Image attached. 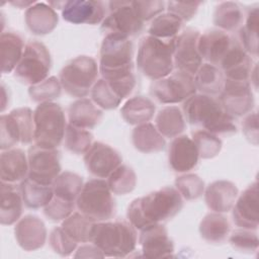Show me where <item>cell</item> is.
Wrapping results in <instances>:
<instances>
[{
	"label": "cell",
	"mask_w": 259,
	"mask_h": 259,
	"mask_svg": "<svg viewBox=\"0 0 259 259\" xmlns=\"http://www.w3.org/2000/svg\"><path fill=\"white\" fill-rule=\"evenodd\" d=\"M99 73L123 100L136 86L133 44L124 36L105 35L100 48Z\"/></svg>",
	"instance_id": "1"
},
{
	"label": "cell",
	"mask_w": 259,
	"mask_h": 259,
	"mask_svg": "<svg viewBox=\"0 0 259 259\" xmlns=\"http://www.w3.org/2000/svg\"><path fill=\"white\" fill-rule=\"evenodd\" d=\"M182 205V196L178 190L167 186L134 199L128 205L126 217L128 222L141 231L172 219L181 210Z\"/></svg>",
	"instance_id": "2"
},
{
	"label": "cell",
	"mask_w": 259,
	"mask_h": 259,
	"mask_svg": "<svg viewBox=\"0 0 259 259\" xmlns=\"http://www.w3.org/2000/svg\"><path fill=\"white\" fill-rule=\"evenodd\" d=\"M182 111L185 121L214 135L237 132L234 117L224 110L213 96L195 93L183 102Z\"/></svg>",
	"instance_id": "3"
},
{
	"label": "cell",
	"mask_w": 259,
	"mask_h": 259,
	"mask_svg": "<svg viewBox=\"0 0 259 259\" xmlns=\"http://www.w3.org/2000/svg\"><path fill=\"white\" fill-rule=\"evenodd\" d=\"M176 37L160 39L148 34L141 38L137 54V65L144 76L155 81L173 72Z\"/></svg>",
	"instance_id": "4"
},
{
	"label": "cell",
	"mask_w": 259,
	"mask_h": 259,
	"mask_svg": "<svg viewBox=\"0 0 259 259\" xmlns=\"http://www.w3.org/2000/svg\"><path fill=\"white\" fill-rule=\"evenodd\" d=\"M136 228L125 221L95 223L91 242L104 257H125L137 246Z\"/></svg>",
	"instance_id": "5"
},
{
	"label": "cell",
	"mask_w": 259,
	"mask_h": 259,
	"mask_svg": "<svg viewBox=\"0 0 259 259\" xmlns=\"http://www.w3.org/2000/svg\"><path fill=\"white\" fill-rule=\"evenodd\" d=\"M106 180L101 178L87 181L77 199L78 210L94 223L106 222L115 214V203Z\"/></svg>",
	"instance_id": "6"
},
{
	"label": "cell",
	"mask_w": 259,
	"mask_h": 259,
	"mask_svg": "<svg viewBox=\"0 0 259 259\" xmlns=\"http://www.w3.org/2000/svg\"><path fill=\"white\" fill-rule=\"evenodd\" d=\"M34 145L57 149L64 140L66 116L63 108L55 102L39 103L33 111Z\"/></svg>",
	"instance_id": "7"
},
{
	"label": "cell",
	"mask_w": 259,
	"mask_h": 259,
	"mask_svg": "<svg viewBox=\"0 0 259 259\" xmlns=\"http://www.w3.org/2000/svg\"><path fill=\"white\" fill-rule=\"evenodd\" d=\"M99 66L88 56H79L70 61L60 72V83L65 91L73 96L86 97L97 81Z\"/></svg>",
	"instance_id": "8"
},
{
	"label": "cell",
	"mask_w": 259,
	"mask_h": 259,
	"mask_svg": "<svg viewBox=\"0 0 259 259\" xmlns=\"http://www.w3.org/2000/svg\"><path fill=\"white\" fill-rule=\"evenodd\" d=\"M51 64V55L47 47L39 41H29L24 47L14 76L24 84L35 85L47 79Z\"/></svg>",
	"instance_id": "9"
},
{
	"label": "cell",
	"mask_w": 259,
	"mask_h": 259,
	"mask_svg": "<svg viewBox=\"0 0 259 259\" xmlns=\"http://www.w3.org/2000/svg\"><path fill=\"white\" fill-rule=\"evenodd\" d=\"M195 93L196 87L193 76L178 70L153 81L150 86L151 96L162 104L184 102Z\"/></svg>",
	"instance_id": "10"
},
{
	"label": "cell",
	"mask_w": 259,
	"mask_h": 259,
	"mask_svg": "<svg viewBox=\"0 0 259 259\" xmlns=\"http://www.w3.org/2000/svg\"><path fill=\"white\" fill-rule=\"evenodd\" d=\"M109 14L101 22V31L108 34H115L130 37L140 33L144 26V21L135 12L132 2L110 1L108 3Z\"/></svg>",
	"instance_id": "11"
},
{
	"label": "cell",
	"mask_w": 259,
	"mask_h": 259,
	"mask_svg": "<svg viewBox=\"0 0 259 259\" xmlns=\"http://www.w3.org/2000/svg\"><path fill=\"white\" fill-rule=\"evenodd\" d=\"M27 177L44 185H53L55 179L61 173L60 153L57 149L40 148L33 145L27 154Z\"/></svg>",
	"instance_id": "12"
},
{
	"label": "cell",
	"mask_w": 259,
	"mask_h": 259,
	"mask_svg": "<svg viewBox=\"0 0 259 259\" xmlns=\"http://www.w3.org/2000/svg\"><path fill=\"white\" fill-rule=\"evenodd\" d=\"M249 81L226 79L219 101L224 110L232 117L250 113L254 106V97Z\"/></svg>",
	"instance_id": "13"
},
{
	"label": "cell",
	"mask_w": 259,
	"mask_h": 259,
	"mask_svg": "<svg viewBox=\"0 0 259 259\" xmlns=\"http://www.w3.org/2000/svg\"><path fill=\"white\" fill-rule=\"evenodd\" d=\"M199 36L200 32L197 29L188 27L176 37L173 55L176 70L191 76L196 74L202 65V58L198 52Z\"/></svg>",
	"instance_id": "14"
},
{
	"label": "cell",
	"mask_w": 259,
	"mask_h": 259,
	"mask_svg": "<svg viewBox=\"0 0 259 259\" xmlns=\"http://www.w3.org/2000/svg\"><path fill=\"white\" fill-rule=\"evenodd\" d=\"M84 163L88 172L96 178H107L121 165V157L110 146L95 142L84 155Z\"/></svg>",
	"instance_id": "15"
},
{
	"label": "cell",
	"mask_w": 259,
	"mask_h": 259,
	"mask_svg": "<svg viewBox=\"0 0 259 259\" xmlns=\"http://www.w3.org/2000/svg\"><path fill=\"white\" fill-rule=\"evenodd\" d=\"M232 209L233 221L236 226L252 231L257 230L259 225V196L257 181L249 185L242 194L237 197Z\"/></svg>",
	"instance_id": "16"
},
{
	"label": "cell",
	"mask_w": 259,
	"mask_h": 259,
	"mask_svg": "<svg viewBox=\"0 0 259 259\" xmlns=\"http://www.w3.org/2000/svg\"><path fill=\"white\" fill-rule=\"evenodd\" d=\"M61 9L63 18L74 24H98L106 15L105 3L95 0L65 1Z\"/></svg>",
	"instance_id": "17"
},
{
	"label": "cell",
	"mask_w": 259,
	"mask_h": 259,
	"mask_svg": "<svg viewBox=\"0 0 259 259\" xmlns=\"http://www.w3.org/2000/svg\"><path fill=\"white\" fill-rule=\"evenodd\" d=\"M140 245L144 257L149 259L167 258L172 256L174 245L166 228L161 224L151 225L141 230Z\"/></svg>",
	"instance_id": "18"
},
{
	"label": "cell",
	"mask_w": 259,
	"mask_h": 259,
	"mask_svg": "<svg viewBox=\"0 0 259 259\" xmlns=\"http://www.w3.org/2000/svg\"><path fill=\"white\" fill-rule=\"evenodd\" d=\"M219 68L226 79L249 81L253 71V62L240 41L235 38L231 49L221 61Z\"/></svg>",
	"instance_id": "19"
},
{
	"label": "cell",
	"mask_w": 259,
	"mask_h": 259,
	"mask_svg": "<svg viewBox=\"0 0 259 259\" xmlns=\"http://www.w3.org/2000/svg\"><path fill=\"white\" fill-rule=\"evenodd\" d=\"M235 38L221 29H209L200 34L198 52L202 60L219 67L221 61L231 49Z\"/></svg>",
	"instance_id": "20"
},
{
	"label": "cell",
	"mask_w": 259,
	"mask_h": 259,
	"mask_svg": "<svg viewBox=\"0 0 259 259\" xmlns=\"http://www.w3.org/2000/svg\"><path fill=\"white\" fill-rule=\"evenodd\" d=\"M14 234L18 245L25 251L41 248L47 239V229L44 222L31 214L25 215L17 222Z\"/></svg>",
	"instance_id": "21"
},
{
	"label": "cell",
	"mask_w": 259,
	"mask_h": 259,
	"mask_svg": "<svg viewBox=\"0 0 259 259\" xmlns=\"http://www.w3.org/2000/svg\"><path fill=\"white\" fill-rule=\"evenodd\" d=\"M199 155L192 139L187 136H177L169 147L170 167L179 173L192 170L198 162Z\"/></svg>",
	"instance_id": "22"
},
{
	"label": "cell",
	"mask_w": 259,
	"mask_h": 259,
	"mask_svg": "<svg viewBox=\"0 0 259 259\" xmlns=\"http://www.w3.org/2000/svg\"><path fill=\"white\" fill-rule=\"evenodd\" d=\"M238 197L237 186L228 180H217L210 183L204 192V199L209 209L214 212L230 211Z\"/></svg>",
	"instance_id": "23"
},
{
	"label": "cell",
	"mask_w": 259,
	"mask_h": 259,
	"mask_svg": "<svg viewBox=\"0 0 259 259\" xmlns=\"http://www.w3.org/2000/svg\"><path fill=\"white\" fill-rule=\"evenodd\" d=\"M28 175V161L20 149H8L1 153L0 176L1 182L16 184L22 182Z\"/></svg>",
	"instance_id": "24"
},
{
	"label": "cell",
	"mask_w": 259,
	"mask_h": 259,
	"mask_svg": "<svg viewBox=\"0 0 259 259\" xmlns=\"http://www.w3.org/2000/svg\"><path fill=\"white\" fill-rule=\"evenodd\" d=\"M25 23L28 29L38 35L52 32L58 24V14L50 4L35 2L25 11Z\"/></svg>",
	"instance_id": "25"
},
{
	"label": "cell",
	"mask_w": 259,
	"mask_h": 259,
	"mask_svg": "<svg viewBox=\"0 0 259 259\" xmlns=\"http://www.w3.org/2000/svg\"><path fill=\"white\" fill-rule=\"evenodd\" d=\"M23 207V199L20 187L12 184L1 182V205H0V223L2 225H12L20 220Z\"/></svg>",
	"instance_id": "26"
},
{
	"label": "cell",
	"mask_w": 259,
	"mask_h": 259,
	"mask_svg": "<svg viewBox=\"0 0 259 259\" xmlns=\"http://www.w3.org/2000/svg\"><path fill=\"white\" fill-rule=\"evenodd\" d=\"M69 123L86 130L94 128L102 119V110L92 100L80 98L68 109Z\"/></svg>",
	"instance_id": "27"
},
{
	"label": "cell",
	"mask_w": 259,
	"mask_h": 259,
	"mask_svg": "<svg viewBox=\"0 0 259 259\" xmlns=\"http://www.w3.org/2000/svg\"><path fill=\"white\" fill-rule=\"evenodd\" d=\"M24 42L22 37L12 31L2 32L0 36L1 72L7 74L15 70L19 63L23 51Z\"/></svg>",
	"instance_id": "28"
},
{
	"label": "cell",
	"mask_w": 259,
	"mask_h": 259,
	"mask_svg": "<svg viewBox=\"0 0 259 259\" xmlns=\"http://www.w3.org/2000/svg\"><path fill=\"white\" fill-rule=\"evenodd\" d=\"M135 148L142 153H156L164 149L166 142L154 124L146 122L137 125L132 134Z\"/></svg>",
	"instance_id": "29"
},
{
	"label": "cell",
	"mask_w": 259,
	"mask_h": 259,
	"mask_svg": "<svg viewBox=\"0 0 259 259\" xmlns=\"http://www.w3.org/2000/svg\"><path fill=\"white\" fill-rule=\"evenodd\" d=\"M193 79L196 90L210 96L220 95L226 80L221 69L208 63H204L199 67Z\"/></svg>",
	"instance_id": "30"
},
{
	"label": "cell",
	"mask_w": 259,
	"mask_h": 259,
	"mask_svg": "<svg viewBox=\"0 0 259 259\" xmlns=\"http://www.w3.org/2000/svg\"><path fill=\"white\" fill-rule=\"evenodd\" d=\"M154 102L145 96H135L128 99L120 109L122 118L130 124L139 125L149 122L155 113Z\"/></svg>",
	"instance_id": "31"
},
{
	"label": "cell",
	"mask_w": 259,
	"mask_h": 259,
	"mask_svg": "<svg viewBox=\"0 0 259 259\" xmlns=\"http://www.w3.org/2000/svg\"><path fill=\"white\" fill-rule=\"evenodd\" d=\"M199 233L203 240L211 244L225 242L230 233L228 219L221 212L207 213L200 222Z\"/></svg>",
	"instance_id": "32"
},
{
	"label": "cell",
	"mask_w": 259,
	"mask_h": 259,
	"mask_svg": "<svg viewBox=\"0 0 259 259\" xmlns=\"http://www.w3.org/2000/svg\"><path fill=\"white\" fill-rule=\"evenodd\" d=\"M155 126L165 138H176L186 126L182 111L177 106H166L162 108L156 118Z\"/></svg>",
	"instance_id": "33"
},
{
	"label": "cell",
	"mask_w": 259,
	"mask_h": 259,
	"mask_svg": "<svg viewBox=\"0 0 259 259\" xmlns=\"http://www.w3.org/2000/svg\"><path fill=\"white\" fill-rule=\"evenodd\" d=\"M20 192L23 203L32 209L45 207L54 196L52 185L37 183L28 177L20 182Z\"/></svg>",
	"instance_id": "34"
},
{
	"label": "cell",
	"mask_w": 259,
	"mask_h": 259,
	"mask_svg": "<svg viewBox=\"0 0 259 259\" xmlns=\"http://www.w3.org/2000/svg\"><path fill=\"white\" fill-rule=\"evenodd\" d=\"M244 21V14L240 6L231 1L220 3L213 13V23L223 31H234Z\"/></svg>",
	"instance_id": "35"
},
{
	"label": "cell",
	"mask_w": 259,
	"mask_h": 259,
	"mask_svg": "<svg viewBox=\"0 0 259 259\" xmlns=\"http://www.w3.org/2000/svg\"><path fill=\"white\" fill-rule=\"evenodd\" d=\"M95 223L79 212L71 213L62 223V229L76 243L91 242Z\"/></svg>",
	"instance_id": "36"
},
{
	"label": "cell",
	"mask_w": 259,
	"mask_h": 259,
	"mask_svg": "<svg viewBox=\"0 0 259 259\" xmlns=\"http://www.w3.org/2000/svg\"><path fill=\"white\" fill-rule=\"evenodd\" d=\"M83 185V179L81 176L71 171H65L59 174L52 186L54 195L76 202Z\"/></svg>",
	"instance_id": "37"
},
{
	"label": "cell",
	"mask_w": 259,
	"mask_h": 259,
	"mask_svg": "<svg viewBox=\"0 0 259 259\" xmlns=\"http://www.w3.org/2000/svg\"><path fill=\"white\" fill-rule=\"evenodd\" d=\"M183 21L176 15L166 12L155 17L148 29L149 35L160 39H171L177 36Z\"/></svg>",
	"instance_id": "38"
},
{
	"label": "cell",
	"mask_w": 259,
	"mask_h": 259,
	"mask_svg": "<svg viewBox=\"0 0 259 259\" xmlns=\"http://www.w3.org/2000/svg\"><path fill=\"white\" fill-rule=\"evenodd\" d=\"M92 140L93 136L88 130L75 126L71 123L67 124L64 145L69 152L76 155H85L92 146Z\"/></svg>",
	"instance_id": "39"
},
{
	"label": "cell",
	"mask_w": 259,
	"mask_h": 259,
	"mask_svg": "<svg viewBox=\"0 0 259 259\" xmlns=\"http://www.w3.org/2000/svg\"><path fill=\"white\" fill-rule=\"evenodd\" d=\"M106 181L112 193L124 195L135 189L137 185V175L131 167L126 165H119L107 177Z\"/></svg>",
	"instance_id": "40"
},
{
	"label": "cell",
	"mask_w": 259,
	"mask_h": 259,
	"mask_svg": "<svg viewBox=\"0 0 259 259\" xmlns=\"http://www.w3.org/2000/svg\"><path fill=\"white\" fill-rule=\"evenodd\" d=\"M258 8L253 7L248 12L245 25L240 29V44L248 54L254 57L258 55Z\"/></svg>",
	"instance_id": "41"
},
{
	"label": "cell",
	"mask_w": 259,
	"mask_h": 259,
	"mask_svg": "<svg viewBox=\"0 0 259 259\" xmlns=\"http://www.w3.org/2000/svg\"><path fill=\"white\" fill-rule=\"evenodd\" d=\"M90 94L92 101L98 107L106 110L116 108L122 101V99L114 92L110 85L102 78L96 81Z\"/></svg>",
	"instance_id": "42"
},
{
	"label": "cell",
	"mask_w": 259,
	"mask_h": 259,
	"mask_svg": "<svg viewBox=\"0 0 259 259\" xmlns=\"http://www.w3.org/2000/svg\"><path fill=\"white\" fill-rule=\"evenodd\" d=\"M192 141L196 146L199 158L211 159L219 155L222 149V141L212 133L198 130L192 133Z\"/></svg>",
	"instance_id": "43"
},
{
	"label": "cell",
	"mask_w": 259,
	"mask_h": 259,
	"mask_svg": "<svg viewBox=\"0 0 259 259\" xmlns=\"http://www.w3.org/2000/svg\"><path fill=\"white\" fill-rule=\"evenodd\" d=\"M62 85L60 80L52 76L40 83L29 86L28 93L30 98L35 102H52L61 95Z\"/></svg>",
	"instance_id": "44"
},
{
	"label": "cell",
	"mask_w": 259,
	"mask_h": 259,
	"mask_svg": "<svg viewBox=\"0 0 259 259\" xmlns=\"http://www.w3.org/2000/svg\"><path fill=\"white\" fill-rule=\"evenodd\" d=\"M175 186L180 195L187 200L196 199L204 192V182L196 174H185L177 177Z\"/></svg>",
	"instance_id": "45"
},
{
	"label": "cell",
	"mask_w": 259,
	"mask_h": 259,
	"mask_svg": "<svg viewBox=\"0 0 259 259\" xmlns=\"http://www.w3.org/2000/svg\"><path fill=\"white\" fill-rule=\"evenodd\" d=\"M20 133V143L27 145L33 141L34 121L33 112L28 107H19L10 111Z\"/></svg>",
	"instance_id": "46"
},
{
	"label": "cell",
	"mask_w": 259,
	"mask_h": 259,
	"mask_svg": "<svg viewBox=\"0 0 259 259\" xmlns=\"http://www.w3.org/2000/svg\"><path fill=\"white\" fill-rule=\"evenodd\" d=\"M0 130V148L2 151L12 149L16 144L20 143V133L16 121L10 112L1 115Z\"/></svg>",
	"instance_id": "47"
},
{
	"label": "cell",
	"mask_w": 259,
	"mask_h": 259,
	"mask_svg": "<svg viewBox=\"0 0 259 259\" xmlns=\"http://www.w3.org/2000/svg\"><path fill=\"white\" fill-rule=\"evenodd\" d=\"M230 243L232 247L239 252L252 253L257 251L259 240L256 233L248 229L235 230L230 236Z\"/></svg>",
	"instance_id": "48"
},
{
	"label": "cell",
	"mask_w": 259,
	"mask_h": 259,
	"mask_svg": "<svg viewBox=\"0 0 259 259\" xmlns=\"http://www.w3.org/2000/svg\"><path fill=\"white\" fill-rule=\"evenodd\" d=\"M75 203L76 202L54 195L50 202L44 207V213L52 222L64 221L71 213H73Z\"/></svg>",
	"instance_id": "49"
},
{
	"label": "cell",
	"mask_w": 259,
	"mask_h": 259,
	"mask_svg": "<svg viewBox=\"0 0 259 259\" xmlns=\"http://www.w3.org/2000/svg\"><path fill=\"white\" fill-rule=\"evenodd\" d=\"M50 245L52 249L61 256H69L75 251L77 243L71 239L61 228H55L50 234Z\"/></svg>",
	"instance_id": "50"
},
{
	"label": "cell",
	"mask_w": 259,
	"mask_h": 259,
	"mask_svg": "<svg viewBox=\"0 0 259 259\" xmlns=\"http://www.w3.org/2000/svg\"><path fill=\"white\" fill-rule=\"evenodd\" d=\"M164 1H132V6L143 21H148L160 15L165 9Z\"/></svg>",
	"instance_id": "51"
},
{
	"label": "cell",
	"mask_w": 259,
	"mask_h": 259,
	"mask_svg": "<svg viewBox=\"0 0 259 259\" xmlns=\"http://www.w3.org/2000/svg\"><path fill=\"white\" fill-rule=\"evenodd\" d=\"M201 1H193V2H177L170 1L167 2V10L168 12L178 16L182 21L190 20L196 13Z\"/></svg>",
	"instance_id": "52"
},
{
	"label": "cell",
	"mask_w": 259,
	"mask_h": 259,
	"mask_svg": "<svg viewBox=\"0 0 259 259\" xmlns=\"http://www.w3.org/2000/svg\"><path fill=\"white\" fill-rule=\"evenodd\" d=\"M242 128L246 139L253 145H258V117L256 112H250L245 117Z\"/></svg>",
	"instance_id": "53"
},
{
	"label": "cell",
	"mask_w": 259,
	"mask_h": 259,
	"mask_svg": "<svg viewBox=\"0 0 259 259\" xmlns=\"http://www.w3.org/2000/svg\"><path fill=\"white\" fill-rule=\"evenodd\" d=\"M74 257L75 258H96V257L102 258L104 257V255L101 252V250L92 243V245H83L79 247Z\"/></svg>",
	"instance_id": "54"
}]
</instances>
